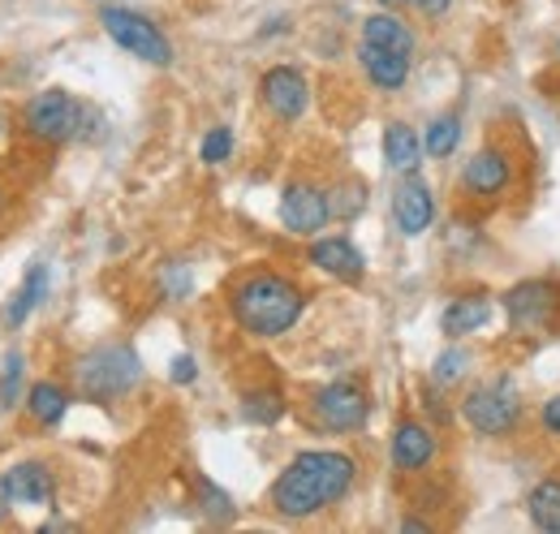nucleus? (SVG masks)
Segmentation results:
<instances>
[{"label": "nucleus", "instance_id": "nucleus-26", "mask_svg": "<svg viewBox=\"0 0 560 534\" xmlns=\"http://www.w3.org/2000/svg\"><path fill=\"white\" fill-rule=\"evenodd\" d=\"M328 207H332V216H341V220H353V216L366 207V190H362L358 182H346V186H337V190L328 195Z\"/></svg>", "mask_w": 560, "mask_h": 534}, {"label": "nucleus", "instance_id": "nucleus-37", "mask_svg": "<svg viewBox=\"0 0 560 534\" xmlns=\"http://www.w3.org/2000/svg\"><path fill=\"white\" fill-rule=\"evenodd\" d=\"M0 134H4V117H0Z\"/></svg>", "mask_w": 560, "mask_h": 534}, {"label": "nucleus", "instance_id": "nucleus-35", "mask_svg": "<svg viewBox=\"0 0 560 534\" xmlns=\"http://www.w3.org/2000/svg\"><path fill=\"white\" fill-rule=\"evenodd\" d=\"M380 4H388V9H397V4H410V0H380Z\"/></svg>", "mask_w": 560, "mask_h": 534}, {"label": "nucleus", "instance_id": "nucleus-27", "mask_svg": "<svg viewBox=\"0 0 560 534\" xmlns=\"http://www.w3.org/2000/svg\"><path fill=\"white\" fill-rule=\"evenodd\" d=\"M466 367H470V353L466 349H444L440 358H435V384H453V380H462L466 375Z\"/></svg>", "mask_w": 560, "mask_h": 534}, {"label": "nucleus", "instance_id": "nucleus-9", "mask_svg": "<svg viewBox=\"0 0 560 534\" xmlns=\"http://www.w3.org/2000/svg\"><path fill=\"white\" fill-rule=\"evenodd\" d=\"M366 414H371V400H366V393H362L353 380H337V384H328V388L315 393V418H319L324 427H332V431H353V427H362Z\"/></svg>", "mask_w": 560, "mask_h": 534}, {"label": "nucleus", "instance_id": "nucleus-4", "mask_svg": "<svg viewBox=\"0 0 560 534\" xmlns=\"http://www.w3.org/2000/svg\"><path fill=\"white\" fill-rule=\"evenodd\" d=\"M100 22H104V31L113 35V44L126 48L130 57H139L147 66H168V61H173V44H168V35H164L151 18H142L135 9L108 4V9L100 13Z\"/></svg>", "mask_w": 560, "mask_h": 534}, {"label": "nucleus", "instance_id": "nucleus-18", "mask_svg": "<svg viewBox=\"0 0 560 534\" xmlns=\"http://www.w3.org/2000/svg\"><path fill=\"white\" fill-rule=\"evenodd\" d=\"M488 320H491L488 298H457V302H448V311L440 315V328H444V336L457 340V336L488 328Z\"/></svg>", "mask_w": 560, "mask_h": 534}, {"label": "nucleus", "instance_id": "nucleus-6", "mask_svg": "<svg viewBox=\"0 0 560 534\" xmlns=\"http://www.w3.org/2000/svg\"><path fill=\"white\" fill-rule=\"evenodd\" d=\"M82 121H86V108L73 100L70 91H39L26 104V130L39 142H66L82 130Z\"/></svg>", "mask_w": 560, "mask_h": 534}, {"label": "nucleus", "instance_id": "nucleus-17", "mask_svg": "<svg viewBox=\"0 0 560 534\" xmlns=\"http://www.w3.org/2000/svg\"><path fill=\"white\" fill-rule=\"evenodd\" d=\"M362 44H375V48H393V53H415V31L397 18V13H371L362 22Z\"/></svg>", "mask_w": 560, "mask_h": 534}, {"label": "nucleus", "instance_id": "nucleus-24", "mask_svg": "<svg viewBox=\"0 0 560 534\" xmlns=\"http://www.w3.org/2000/svg\"><path fill=\"white\" fill-rule=\"evenodd\" d=\"M195 491H199V504H203V513H208L211 522H233V500H229V491H220L203 474H195Z\"/></svg>", "mask_w": 560, "mask_h": 534}, {"label": "nucleus", "instance_id": "nucleus-25", "mask_svg": "<svg viewBox=\"0 0 560 534\" xmlns=\"http://www.w3.org/2000/svg\"><path fill=\"white\" fill-rule=\"evenodd\" d=\"M242 414H246L250 422L272 427L280 414H284V400H280V393H250V397H246V405H242Z\"/></svg>", "mask_w": 560, "mask_h": 534}, {"label": "nucleus", "instance_id": "nucleus-30", "mask_svg": "<svg viewBox=\"0 0 560 534\" xmlns=\"http://www.w3.org/2000/svg\"><path fill=\"white\" fill-rule=\"evenodd\" d=\"M195 375H199V367H195V358H190V353L173 358V384H195Z\"/></svg>", "mask_w": 560, "mask_h": 534}, {"label": "nucleus", "instance_id": "nucleus-22", "mask_svg": "<svg viewBox=\"0 0 560 534\" xmlns=\"http://www.w3.org/2000/svg\"><path fill=\"white\" fill-rule=\"evenodd\" d=\"M530 522H535L539 531L560 534V483L557 478H548V483H539V487L530 491Z\"/></svg>", "mask_w": 560, "mask_h": 534}, {"label": "nucleus", "instance_id": "nucleus-23", "mask_svg": "<svg viewBox=\"0 0 560 534\" xmlns=\"http://www.w3.org/2000/svg\"><path fill=\"white\" fill-rule=\"evenodd\" d=\"M462 142V121L448 113V117H435L431 126H427V138H422V151L427 155H435V160H444V155H453V147Z\"/></svg>", "mask_w": 560, "mask_h": 534}, {"label": "nucleus", "instance_id": "nucleus-21", "mask_svg": "<svg viewBox=\"0 0 560 534\" xmlns=\"http://www.w3.org/2000/svg\"><path fill=\"white\" fill-rule=\"evenodd\" d=\"M44 298H48V267L35 264L31 271H26L22 289L13 293V302H9V324H26V315H31Z\"/></svg>", "mask_w": 560, "mask_h": 534}, {"label": "nucleus", "instance_id": "nucleus-5", "mask_svg": "<svg viewBox=\"0 0 560 534\" xmlns=\"http://www.w3.org/2000/svg\"><path fill=\"white\" fill-rule=\"evenodd\" d=\"M462 418H466L479 436H504V431H513L517 418H522V397H517L513 380L495 375L488 384L470 388V397L462 400Z\"/></svg>", "mask_w": 560, "mask_h": 534}, {"label": "nucleus", "instance_id": "nucleus-19", "mask_svg": "<svg viewBox=\"0 0 560 534\" xmlns=\"http://www.w3.org/2000/svg\"><path fill=\"white\" fill-rule=\"evenodd\" d=\"M384 160H388V169H397V173H415L422 164V138L406 121H393L388 130H384Z\"/></svg>", "mask_w": 560, "mask_h": 534}, {"label": "nucleus", "instance_id": "nucleus-8", "mask_svg": "<svg viewBox=\"0 0 560 534\" xmlns=\"http://www.w3.org/2000/svg\"><path fill=\"white\" fill-rule=\"evenodd\" d=\"M280 220H284L289 233H298V237H315V233L332 220L328 195H324L319 186H311V182H293V186H284V195H280Z\"/></svg>", "mask_w": 560, "mask_h": 534}, {"label": "nucleus", "instance_id": "nucleus-13", "mask_svg": "<svg viewBox=\"0 0 560 534\" xmlns=\"http://www.w3.org/2000/svg\"><path fill=\"white\" fill-rule=\"evenodd\" d=\"M311 264L324 267L337 280H362V271H366V259H362V251L353 246L350 237H319L311 246Z\"/></svg>", "mask_w": 560, "mask_h": 534}, {"label": "nucleus", "instance_id": "nucleus-29", "mask_svg": "<svg viewBox=\"0 0 560 534\" xmlns=\"http://www.w3.org/2000/svg\"><path fill=\"white\" fill-rule=\"evenodd\" d=\"M229 151H233V134H229V126H215V130L203 138V164L229 160Z\"/></svg>", "mask_w": 560, "mask_h": 534}, {"label": "nucleus", "instance_id": "nucleus-31", "mask_svg": "<svg viewBox=\"0 0 560 534\" xmlns=\"http://www.w3.org/2000/svg\"><path fill=\"white\" fill-rule=\"evenodd\" d=\"M544 427H548L552 436H560V397H552L544 405Z\"/></svg>", "mask_w": 560, "mask_h": 534}, {"label": "nucleus", "instance_id": "nucleus-10", "mask_svg": "<svg viewBox=\"0 0 560 534\" xmlns=\"http://www.w3.org/2000/svg\"><path fill=\"white\" fill-rule=\"evenodd\" d=\"M259 95H264V104L277 113L280 121H298V117L306 113V100H311L306 78L289 66L268 69V73H264V82H259Z\"/></svg>", "mask_w": 560, "mask_h": 534}, {"label": "nucleus", "instance_id": "nucleus-3", "mask_svg": "<svg viewBox=\"0 0 560 534\" xmlns=\"http://www.w3.org/2000/svg\"><path fill=\"white\" fill-rule=\"evenodd\" d=\"M78 393L91 400H113V397H126L135 384L142 380V362L139 353L130 345H100L91 349L78 367Z\"/></svg>", "mask_w": 560, "mask_h": 534}, {"label": "nucleus", "instance_id": "nucleus-20", "mask_svg": "<svg viewBox=\"0 0 560 534\" xmlns=\"http://www.w3.org/2000/svg\"><path fill=\"white\" fill-rule=\"evenodd\" d=\"M26 409H31V418L35 422H44V427H52V422H61L66 418V409H70V393L61 388V384H35L31 393H26Z\"/></svg>", "mask_w": 560, "mask_h": 534}, {"label": "nucleus", "instance_id": "nucleus-33", "mask_svg": "<svg viewBox=\"0 0 560 534\" xmlns=\"http://www.w3.org/2000/svg\"><path fill=\"white\" fill-rule=\"evenodd\" d=\"M415 4H419L427 18H440V13H448V4H453V0H415Z\"/></svg>", "mask_w": 560, "mask_h": 534}, {"label": "nucleus", "instance_id": "nucleus-15", "mask_svg": "<svg viewBox=\"0 0 560 534\" xmlns=\"http://www.w3.org/2000/svg\"><path fill=\"white\" fill-rule=\"evenodd\" d=\"M366 78L380 86V91H401L406 78H410V57L406 53H393V48H375V44H362L358 48Z\"/></svg>", "mask_w": 560, "mask_h": 534}, {"label": "nucleus", "instance_id": "nucleus-7", "mask_svg": "<svg viewBox=\"0 0 560 534\" xmlns=\"http://www.w3.org/2000/svg\"><path fill=\"white\" fill-rule=\"evenodd\" d=\"M557 289L544 280H522L504 293V311H509V324L517 333H544L557 315Z\"/></svg>", "mask_w": 560, "mask_h": 534}, {"label": "nucleus", "instance_id": "nucleus-12", "mask_svg": "<svg viewBox=\"0 0 560 534\" xmlns=\"http://www.w3.org/2000/svg\"><path fill=\"white\" fill-rule=\"evenodd\" d=\"M393 216H397V229H401L406 237L427 233V229H431V220H435V199H431L427 182L406 177V182L397 186V195H393Z\"/></svg>", "mask_w": 560, "mask_h": 534}, {"label": "nucleus", "instance_id": "nucleus-34", "mask_svg": "<svg viewBox=\"0 0 560 534\" xmlns=\"http://www.w3.org/2000/svg\"><path fill=\"white\" fill-rule=\"evenodd\" d=\"M401 531H427V522H419V518H406V522H401Z\"/></svg>", "mask_w": 560, "mask_h": 534}, {"label": "nucleus", "instance_id": "nucleus-16", "mask_svg": "<svg viewBox=\"0 0 560 534\" xmlns=\"http://www.w3.org/2000/svg\"><path fill=\"white\" fill-rule=\"evenodd\" d=\"M435 457V436L419 422H401L393 431V466L397 469H422Z\"/></svg>", "mask_w": 560, "mask_h": 534}, {"label": "nucleus", "instance_id": "nucleus-11", "mask_svg": "<svg viewBox=\"0 0 560 534\" xmlns=\"http://www.w3.org/2000/svg\"><path fill=\"white\" fill-rule=\"evenodd\" d=\"M0 491L9 504H48L57 483H52V469L39 466V462H22V466H9L0 474Z\"/></svg>", "mask_w": 560, "mask_h": 534}, {"label": "nucleus", "instance_id": "nucleus-2", "mask_svg": "<svg viewBox=\"0 0 560 534\" xmlns=\"http://www.w3.org/2000/svg\"><path fill=\"white\" fill-rule=\"evenodd\" d=\"M302 306V289L277 271H255L233 289V315L250 336H284L298 324Z\"/></svg>", "mask_w": 560, "mask_h": 534}, {"label": "nucleus", "instance_id": "nucleus-28", "mask_svg": "<svg viewBox=\"0 0 560 534\" xmlns=\"http://www.w3.org/2000/svg\"><path fill=\"white\" fill-rule=\"evenodd\" d=\"M18 388H22V353H9L4 371H0V409H9L18 400Z\"/></svg>", "mask_w": 560, "mask_h": 534}, {"label": "nucleus", "instance_id": "nucleus-36", "mask_svg": "<svg viewBox=\"0 0 560 534\" xmlns=\"http://www.w3.org/2000/svg\"><path fill=\"white\" fill-rule=\"evenodd\" d=\"M4 504H9V500H4V491H0V522H4Z\"/></svg>", "mask_w": 560, "mask_h": 534}, {"label": "nucleus", "instance_id": "nucleus-32", "mask_svg": "<svg viewBox=\"0 0 560 534\" xmlns=\"http://www.w3.org/2000/svg\"><path fill=\"white\" fill-rule=\"evenodd\" d=\"M186 289H190V276H182V267H173V271H168V293L182 298Z\"/></svg>", "mask_w": 560, "mask_h": 534}, {"label": "nucleus", "instance_id": "nucleus-14", "mask_svg": "<svg viewBox=\"0 0 560 534\" xmlns=\"http://www.w3.org/2000/svg\"><path fill=\"white\" fill-rule=\"evenodd\" d=\"M462 182H466V190H475L479 199H495L504 186H509V155H500V151H479V155H470V164L462 169Z\"/></svg>", "mask_w": 560, "mask_h": 534}, {"label": "nucleus", "instance_id": "nucleus-1", "mask_svg": "<svg viewBox=\"0 0 560 534\" xmlns=\"http://www.w3.org/2000/svg\"><path fill=\"white\" fill-rule=\"evenodd\" d=\"M353 487V457L346 453H298L272 483V509L280 518H315Z\"/></svg>", "mask_w": 560, "mask_h": 534}]
</instances>
